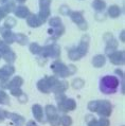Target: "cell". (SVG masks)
Returning <instances> with one entry per match:
<instances>
[{
  "mask_svg": "<svg viewBox=\"0 0 125 126\" xmlns=\"http://www.w3.org/2000/svg\"><path fill=\"white\" fill-rule=\"evenodd\" d=\"M53 70L58 74H61L62 76H65L67 74V71H66V67L62 64H60V63H55L53 65Z\"/></svg>",
  "mask_w": 125,
  "mask_h": 126,
  "instance_id": "cell-6",
  "label": "cell"
},
{
  "mask_svg": "<svg viewBox=\"0 0 125 126\" xmlns=\"http://www.w3.org/2000/svg\"><path fill=\"white\" fill-rule=\"evenodd\" d=\"M22 84V79H20V78H15L12 82H11V88H13V87H19L20 85Z\"/></svg>",
  "mask_w": 125,
  "mask_h": 126,
  "instance_id": "cell-10",
  "label": "cell"
},
{
  "mask_svg": "<svg viewBox=\"0 0 125 126\" xmlns=\"http://www.w3.org/2000/svg\"><path fill=\"white\" fill-rule=\"evenodd\" d=\"M88 126H99V123H98V122H96V121L94 120V119H93V120H92L91 122H89Z\"/></svg>",
  "mask_w": 125,
  "mask_h": 126,
  "instance_id": "cell-18",
  "label": "cell"
},
{
  "mask_svg": "<svg viewBox=\"0 0 125 126\" xmlns=\"http://www.w3.org/2000/svg\"><path fill=\"white\" fill-rule=\"evenodd\" d=\"M46 111H47V115H48V119L50 121V124L52 126H58L60 123V118L57 117V113H56V110L53 106H47L46 107Z\"/></svg>",
  "mask_w": 125,
  "mask_h": 126,
  "instance_id": "cell-2",
  "label": "cell"
},
{
  "mask_svg": "<svg viewBox=\"0 0 125 126\" xmlns=\"http://www.w3.org/2000/svg\"><path fill=\"white\" fill-rule=\"evenodd\" d=\"M98 123H99V126H109V121L107 119H101Z\"/></svg>",
  "mask_w": 125,
  "mask_h": 126,
  "instance_id": "cell-16",
  "label": "cell"
},
{
  "mask_svg": "<svg viewBox=\"0 0 125 126\" xmlns=\"http://www.w3.org/2000/svg\"><path fill=\"white\" fill-rule=\"evenodd\" d=\"M28 22H29V24H30L31 27H38V26H39V23H40V22L35 18V16H32V18H30Z\"/></svg>",
  "mask_w": 125,
  "mask_h": 126,
  "instance_id": "cell-11",
  "label": "cell"
},
{
  "mask_svg": "<svg viewBox=\"0 0 125 126\" xmlns=\"http://www.w3.org/2000/svg\"><path fill=\"white\" fill-rule=\"evenodd\" d=\"M96 111H98L101 115H105V117H107V115H109L111 113V106H110V104L107 102V101L99 102Z\"/></svg>",
  "mask_w": 125,
  "mask_h": 126,
  "instance_id": "cell-3",
  "label": "cell"
},
{
  "mask_svg": "<svg viewBox=\"0 0 125 126\" xmlns=\"http://www.w3.org/2000/svg\"><path fill=\"white\" fill-rule=\"evenodd\" d=\"M8 95L4 93V92H2V91H0V103H8Z\"/></svg>",
  "mask_w": 125,
  "mask_h": 126,
  "instance_id": "cell-15",
  "label": "cell"
},
{
  "mask_svg": "<svg viewBox=\"0 0 125 126\" xmlns=\"http://www.w3.org/2000/svg\"><path fill=\"white\" fill-rule=\"evenodd\" d=\"M4 114L8 115L14 123H15L16 126H22L23 123H25V119L22 117H20V115H17V114H14V113H8V112H5Z\"/></svg>",
  "mask_w": 125,
  "mask_h": 126,
  "instance_id": "cell-4",
  "label": "cell"
},
{
  "mask_svg": "<svg viewBox=\"0 0 125 126\" xmlns=\"http://www.w3.org/2000/svg\"><path fill=\"white\" fill-rule=\"evenodd\" d=\"M16 14L18 15L19 17H21V18H23L27 14H28V11L26 10V8H20V10H18V11L16 12Z\"/></svg>",
  "mask_w": 125,
  "mask_h": 126,
  "instance_id": "cell-13",
  "label": "cell"
},
{
  "mask_svg": "<svg viewBox=\"0 0 125 126\" xmlns=\"http://www.w3.org/2000/svg\"><path fill=\"white\" fill-rule=\"evenodd\" d=\"M27 126H36V124L35 123H34V122L33 121H30L29 122V123H28V125Z\"/></svg>",
  "mask_w": 125,
  "mask_h": 126,
  "instance_id": "cell-19",
  "label": "cell"
},
{
  "mask_svg": "<svg viewBox=\"0 0 125 126\" xmlns=\"http://www.w3.org/2000/svg\"><path fill=\"white\" fill-rule=\"evenodd\" d=\"M33 114L37 121H43V108L39 105L33 106Z\"/></svg>",
  "mask_w": 125,
  "mask_h": 126,
  "instance_id": "cell-7",
  "label": "cell"
},
{
  "mask_svg": "<svg viewBox=\"0 0 125 126\" xmlns=\"http://www.w3.org/2000/svg\"><path fill=\"white\" fill-rule=\"evenodd\" d=\"M60 123L62 125V126H70L72 124V120L70 117H67V115H65V117H62L60 119Z\"/></svg>",
  "mask_w": 125,
  "mask_h": 126,
  "instance_id": "cell-9",
  "label": "cell"
},
{
  "mask_svg": "<svg viewBox=\"0 0 125 126\" xmlns=\"http://www.w3.org/2000/svg\"><path fill=\"white\" fill-rule=\"evenodd\" d=\"M123 59H124V57H123V53L122 52H117V53H114V54H112L111 56H110V61H111L113 64H117V65H119V64H123Z\"/></svg>",
  "mask_w": 125,
  "mask_h": 126,
  "instance_id": "cell-5",
  "label": "cell"
},
{
  "mask_svg": "<svg viewBox=\"0 0 125 126\" xmlns=\"http://www.w3.org/2000/svg\"><path fill=\"white\" fill-rule=\"evenodd\" d=\"M31 51L33 52V53H38V52L40 51V48H39V46H38V45H32V46H31Z\"/></svg>",
  "mask_w": 125,
  "mask_h": 126,
  "instance_id": "cell-17",
  "label": "cell"
},
{
  "mask_svg": "<svg viewBox=\"0 0 125 126\" xmlns=\"http://www.w3.org/2000/svg\"><path fill=\"white\" fill-rule=\"evenodd\" d=\"M104 64H105V57L102 56V55H98V56H95L93 58V65L95 67H101Z\"/></svg>",
  "mask_w": 125,
  "mask_h": 126,
  "instance_id": "cell-8",
  "label": "cell"
},
{
  "mask_svg": "<svg viewBox=\"0 0 125 126\" xmlns=\"http://www.w3.org/2000/svg\"><path fill=\"white\" fill-rule=\"evenodd\" d=\"M119 10H118V8L117 6H112V8H110V10H109V14L111 15L112 17H117L118 15H119Z\"/></svg>",
  "mask_w": 125,
  "mask_h": 126,
  "instance_id": "cell-12",
  "label": "cell"
},
{
  "mask_svg": "<svg viewBox=\"0 0 125 126\" xmlns=\"http://www.w3.org/2000/svg\"><path fill=\"white\" fill-rule=\"evenodd\" d=\"M3 37L6 39V41H9V43H12L13 41V35L11 32H9V31H6V32H4V34H3Z\"/></svg>",
  "mask_w": 125,
  "mask_h": 126,
  "instance_id": "cell-14",
  "label": "cell"
},
{
  "mask_svg": "<svg viewBox=\"0 0 125 126\" xmlns=\"http://www.w3.org/2000/svg\"><path fill=\"white\" fill-rule=\"evenodd\" d=\"M118 85H119V80L117 79V78H114V76H106L101 82V90L109 93L114 91Z\"/></svg>",
  "mask_w": 125,
  "mask_h": 126,
  "instance_id": "cell-1",
  "label": "cell"
}]
</instances>
